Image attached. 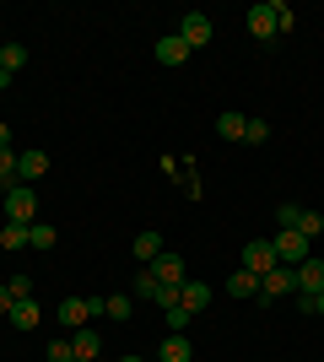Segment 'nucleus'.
Returning a JSON list of instances; mask_svg holds the SVG:
<instances>
[{"label": "nucleus", "mask_w": 324, "mask_h": 362, "mask_svg": "<svg viewBox=\"0 0 324 362\" xmlns=\"http://www.w3.org/2000/svg\"><path fill=\"white\" fill-rule=\"evenodd\" d=\"M6 222H38V189H32V184H11V189H6Z\"/></svg>", "instance_id": "f257e3e1"}, {"label": "nucleus", "mask_w": 324, "mask_h": 362, "mask_svg": "<svg viewBox=\"0 0 324 362\" xmlns=\"http://www.w3.org/2000/svg\"><path fill=\"white\" fill-rule=\"evenodd\" d=\"M179 38H184V49H189V54H195V49H205V44H211V16L184 11V16H179Z\"/></svg>", "instance_id": "f03ea898"}, {"label": "nucleus", "mask_w": 324, "mask_h": 362, "mask_svg": "<svg viewBox=\"0 0 324 362\" xmlns=\"http://www.w3.org/2000/svg\"><path fill=\"white\" fill-rule=\"evenodd\" d=\"M270 249H276V259H281V265H292V271L308 259V238H303V233H276Z\"/></svg>", "instance_id": "7ed1b4c3"}, {"label": "nucleus", "mask_w": 324, "mask_h": 362, "mask_svg": "<svg viewBox=\"0 0 324 362\" xmlns=\"http://www.w3.org/2000/svg\"><path fill=\"white\" fill-rule=\"evenodd\" d=\"M281 259H276V249H270V238H248L244 243V271H254V276H265V271H276Z\"/></svg>", "instance_id": "20e7f679"}, {"label": "nucleus", "mask_w": 324, "mask_h": 362, "mask_svg": "<svg viewBox=\"0 0 324 362\" xmlns=\"http://www.w3.org/2000/svg\"><path fill=\"white\" fill-rule=\"evenodd\" d=\"M146 271H152L157 281H162V287H184V281H189V276H184V259L173 255V249H162V255H157L152 265H146Z\"/></svg>", "instance_id": "39448f33"}, {"label": "nucleus", "mask_w": 324, "mask_h": 362, "mask_svg": "<svg viewBox=\"0 0 324 362\" xmlns=\"http://www.w3.org/2000/svg\"><path fill=\"white\" fill-rule=\"evenodd\" d=\"M49 173V151L28 146V151H16V184H38Z\"/></svg>", "instance_id": "423d86ee"}, {"label": "nucleus", "mask_w": 324, "mask_h": 362, "mask_svg": "<svg viewBox=\"0 0 324 362\" xmlns=\"http://www.w3.org/2000/svg\"><path fill=\"white\" fill-rule=\"evenodd\" d=\"M292 287H297V271H292V265H276V271L260 276V298H287Z\"/></svg>", "instance_id": "0eeeda50"}, {"label": "nucleus", "mask_w": 324, "mask_h": 362, "mask_svg": "<svg viewBox=\"0 0 324 362\" xmlns=\"http://www.w3.org/2000/svg\"><path fill=\"white\" fill-rule=\"evenodd\" d=\"M248 33H254V38H276V0L248 6Z\"/></svg>", "instance_id": "6e6552de"}, {"label": "nucleus", "mask_w": 324, "mask_h": 362, "mask_svg": "<svg viewBox=\"0 0 324 362\" xmlns=\"http://www.w3.org/2000/svg\"><path fill=\"white\" fill-rule=\"evenodd\" d=\"M297 292H308V298H313V292H324V259H303V265H297Z\"/></svg>", "instance_id": "1a4fd4ad"}, {"label": "nucleus", "mask_w": 324, "mask_h": 362, "mask_svg": "<svg viewBox=\"0 0 324 362\" xmlns=\"http://www.w3.org/2000/svg\"><path fill=\"white\" fill-rule=\"evenodd\" d=\"M179 303H184L189 314L200 319V314H205V303H211V287H205V281H184V287H179Z\"/></svg>", "instance_id": "9d476101"}, {"label": "nucleus", "mask_w": 324, "mask_h": 362, "mask_svg": "<svg viewBox=\"0 0 324 362\" xmlns=\"http://www.w3.org/2000/svg\"><path fill=\"white\" fill-rule=\"evenodd\" d=\"M157 60H162V65H184L189 60L184 38H179V33H162V38H157Z\"/></svg>", "instance_id": "9b49d317"}, {"label": "nucleus", "mask_w": 324, "mask_h": 362, "mask_svg": "<svg viewBox=\"0 0 324 362\" xmlns=\"http://www.w3.org/2000/svg\"><path fill=\"white\" fill-rule=\"evenodd\" d=\"M6 319H11L16 330H32V325H44V308H38V298H22V303H16V308H11Z\"/></svg>", "instance_id": "f8f14e48"}, {"label": "nucleus", "mask_w": 324, "mask_h": 362, "mask_svg": "<svg viewBox=\"0 0 324 362\" xmlns=\"http://www.w3.org/2000/svg\"><path fill=\"white\" fill-rule=\"evenodd\" d=\"M71 346H76V357H97V351H103V335H97L92 325H81V330H71Z\"/></svg>", "instance_id": "ddd939ff"}, {"label": "nucleus", "mask_w": 324, "mask_h": 362, "mask_svg": "<svg viewBox=\"0 0 324 362\" xmlns=\"http://www.w3.org/2000/svg\"><path fill=\"white\" fill-rule=\"evenodd\" d=\"M92 319V308H87V298H65L60 303V325H71V330H81Z\"/></svg>", "instance_id": "4468645a"}, {"label": "nucleus", "mask_w": 324, "mask_h": 362, "mask_svg": "<svg viewBox=\"0 0 324 362\" xmlns=\"http://www.w3.org/2000/svg\"><path fill=\"white\" fill-rule=\"evenodd\" d=\"M227 298H260V276H254V271L227 276Z\"/></svg>", "instance_id": "2eb2a0df"}, {"label": "nucleus", "mask_w": 324, "mask_h": 362, "mask_svg": "<svg viewBox=\"0 0 324 362\" xmlns=\"http://www.w3.org/2000/svg\"><path fill=\"white\" fill-rule=\"evenodd\" d=\"M130 249H136L140 265H152V259L162 255V233H136V243H130Z\"/></svg>", "instance_id": "dca6fc26"}, {"label": "nucleus", "mask_w": 324, "mask_h": 362, "mask_svg": "<svg viewBox=\"0 0 324 362\" xmlns=\"http://www.w3.org/2000/svg\"><path fill=\"white\" fill-rule=\"evenodd\" d=\"M28 233H32L28 222H6V227H0V249H11V255H16V249H28Z\"/></svg>", "instance_id": "f3484780"}, {"label": "nucleus", "mask_w": 324, "mask_h": 362, "mask_svg": "<svg viewBox=\"0 0 324 362\" xmlns=\"http://www.w3.org/2000/svg\"><path fill=\"white\" fill-rule=\"evenodd\" d=\"M244 114H232V108H227V114H216V136H222V141H244Z\"/></svg>", "instance_id": "a211bd4d"}, {"label": "nucleus", "mask_w": 324, "mask_h": 362, "mask_svg": "<svg viewBox=\"0 0 324 362\" xmlns=\"http://www.w3.org/2000/svg\"><path fill=\"white\" fill-rule=\"evenodd\" d=\"M189 357H195V346H189L184 335H168V341H162V357H157V362H189Z\"/></svg>", "instance_id": "6ab92c4d"}, {"label": "nucleus", "mask_w": 324, "mask_h": 362, "mask_svg": "<svg viewBox=\"0 0 324 362\" xmlns=\"http://www.w3.org/2000/svg\"><path fill=\"white\" fill-rule=\"evenodd\" d=\"M162 325H168V330H173V335H184V330H189V325H195V314H189L184 303H173V308H162Z\"/></svg>", "instance_id": "aec40b11"}, {"label": "nucleus", "mask_w": 324, "mask_h": 362, "mask_svg": "<svg viewBox=\"0 0 324 362\" xmlns=\"http://www.w3.org/2000/svg\"><path fill=\"white\" fill-rule=\"evenodd\" d=\"M22 65H28V49H22V44H0V71H22Z\"/></svg>", "instance_id": "412c9836"}, {"label": "nucleus", "mask_w": 324, "mask_h": 362, "mask_svg": "<svg viewBox=\"0 0 324 362\" xmlns=\"http://www.w3.org/2000/svg\"><path fill=\"white\" fill-rule=\"evenodd\" d=\"M276 222H281V233H297V222H303V206H297V200H281V206H276Z\"/></svg>", "instance_id": "4be33fe9"}, {"label": "nucleus", "mask_w": 324, "mask_h": 362, "mask_svg": "<svg viewBox=\"0 0 324 362\" xmlns=\"http://www.w3.org/2000/svg\"><path fill=\"white\" fill-rule=\"evenodd\" d=\"M103 314H108V319H119V325H124V319L136 314V298H119V292H114V298H103Z\"/></svg>", "instance_id": "5701e85b"}, {"label": "nucleus", "mask_w": 324, "mask_h": 362, "mask_svg": "<svg viewBox=\"0 0 324 362\" xmlns=\"http://www.w3.org/2000/svg\"><path fill=\"white\" fill-rule=\"evenodd\" d=\"M54 238H60V233H54L49 222H32V233H28V243H32V249H54Z\"/></svg>", "instance_id": "b1692460"}, {"label": "nucleus", "mask_w": 324, "mask_h": 362, "mask_svg": "<svg viewBox=\"0 0 324 362\" xmlns=\"http://www.w3.org/2000/svg\"><path fill=\"white\" fill-rule=\"evenodd\" d=\"M157 287H162V281H157L152 271H140L136 281H130V298H157Z\"/></svg>", "instance_id": "393cba45"}, {"label": "nucleus", "mask_w": 324, "mask_h": 362, "mask_svg": "<svg viewBox=\"0 0 324 362\" xmlns=\"http://www.w3.org/2000/svg\"><path fill=\"white\" fill-rule=\"evenodd\" d=\"M297 233H303V238L313 243V238H319V233H324V216H319V211H303V222H297Z\"/></svg>", "instance_id": "a878e982"}, {"label": "nucleus", "mask_w": 324, "mask_h": 362, "mask_svg": "<svg viewBox=\"0 0 324 362\" xmlns=\"http://www.w3.org/2000/svg\"><path fill=\"white\" fill-rule=\"evenodd\" d=\"M16 184V151H0V189Z\"/></svg>", "instance_id": "bb28decb"}, {"label": "nucleus", "mask_w": 324, "mask_h": 362, "mask_svg": "<svg viewBox=\"0 0 324 362\" xmlns=\"http://www.w3.org/2000/svg\"><path fill=\"white\" fill-rule=\"evenodd\" d=\"M244 141H248V146H260V141H270V124H265V119H248V124H244Z\"/></svg>", "instance_id": "cd10ccee"}, {"label": "nucleus", "mask_w": 324, "mask_h": 362, "mask_svg": "<svg viewBox=\"0 0 324 362\" xmlns=\"http://www.w3.org/2000/svg\"><path fill=\"white\" fill-rule=\"evenodd\" d=\"M292 22H297L292 6H287V0H276V33H292Z\"/></svg>", "instance_id": "c85d7f7f"}, {"label": "nucleus", "mask_w": 324, "mask_h": 362, "mask_svg": "<svg viewBox=\"0 0 324 362\" xmlns=\"http://www.w3.org/2000/svg\"><path fill=\"white\" fill-rule=\"evenodd\" d=\"M49 362H76V346H71V341H54V346H49Z\"/></svg>", "instance_id": "c756f323"}, {"label": "nucleus", "mask_w": 324, "mask_h": 362, "mask_svg": "<svg viewBox=\"0 0 324 362\" xmlns=\"http://www.w3.org/2000/svg\"><path fill=\"white\" fill-rule=\"evenodd\" d=\"M6 287H11V298H16V303H22V298H32V281H28V276H11Z\"/></svg>", "instance_id": "7c9ffc66"}, {"label": "nucleus", "mask_w": 324, "mask_h": 362, "mask_svg": "<svg viewBox=\"0 0 324 362\" xmlns=\"http://www.w3.org/2000/svg\"><path fill=\"white\" fill-rule=\"evenodd\" d=\"M11 308H16V298H11V287L0 281V314H11Z\"/></svg>", "instance_id": "2f4dec72"}, {"label": "nucleus", "mask_w": 324, "mask_h": 362, "mask_svg": "<svg viewBox=\"0 0 324 362\" xmlns=\"http://www.w3.org/2000/svg\"><path fill=\"white\" fill-rule=\"evenodd\" d=\"M308 314H324V292H313V298H308Z\"/></svg>", "instance_id": "473e14b6"}, {"label": "nucleus", "mask_w": 324, "mask_h": 362, "mask_svg": "<svg viewBox=\"0 0 324 362\" xmlns=\"http://www.w3.org/2000/svg\"><path fill=\"white\" fill-rule=\"evenodd\" d=\"M0 151H11V124H0Z\"/></svg>", "instance_id": "72a5a7b5"}, {"label": "nucleus", "mask_w": 324, "mask_h": 362, "mask_svg": "<svg viewBox=\"0 0 324 362\" xmlns=\"http://www.w3.org/2000/svg\"><path fill=\"white\" fill-rule=\"evenodd\" d=\"M119 362H146V357H119Z\"/></svg>", "instance_id": "f704fd0d"}, {"label": "nucleus", "mask_w": 324, "mask_h": 362, "mask_svg": "<svg viewBox=\"0 0 324 362\" xmlns=\"http://www.w3.org/2000/svg\"><path fill=\"white\" fill-rule=\"evenodd\" d=\"M76 362H92V357H76Z\"/></svg>", "instance_id": "c9c22d12"}]
</instances>
